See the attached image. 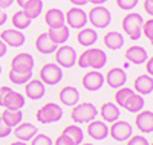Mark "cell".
Returning <instances> with one entry per match:
<instances>
[{
	"mask_svg": "<svg viewBox=\"0 0 153 145\" xmlns=\"http://www.w3.org/2000/svg\"><path fill=\"white\" fill-rule=\"evenodd\" d=\"M106 64H107L106 52L103 49H98V47L87 49L83 54H80V57H76V66H80L81 69L92 67L94 70H100Z\"/></svg>",
	"mask_w": 153,
	"mask_h": 145,
	"instance_id": "1",
	"label": "cell"
},
{
	"mask_svg": "<svg viewBox=\"0 0 153 145\" xmlns=\"http://www.w3.org/2000/svg\"><path fill=\"white\" fill-rule=\"evenodd\" d=\"M98 116V110L92 102H78L72 107L71 118L75 124H89Z\"/></svg>",
	"mask_w": 153,
	"mask_h": 145,
	"instance_id": "2",
	"label": "cell"
},
{
	"mask_svg": "<svg viewBox=\"0 0 153 145\" xmlns=\"http://www.w3.org/2000/svg\"><path fill=\"white\" fill-rule=\"evenodd\" d=\"M143 23H144V18L141 17V14L132 12V14H126V17L121 21V26H123L124 34L129 37L130 40L135 41V40H139V38H141Z\"/></svg>",
	"mask_w": 153,
	"mask_h": 145,
	"instance_id": "3",
	"label": "cell"
},
{
	"mask_svg": "<svg viewBox=\"0 0 153 145\" xmlns=\"http://www.w3.org/2000/svg\"><path fill=\"white\" fill-rule=\"evenodd\" d=\"M61 118H63V109H61V105H58L55 102H46L35 113V119L45 125L55 124V122L61 121Z\"/></svg>",
	"mask_w": 153,
	"mask_h": 145,
	"instance_id": "4",
	"label": "cell"
},
{
	"mask_svg": "<svg viewBox=\"0 0 153 145\" xmlns=\"http://www.w3.org/2000/svg\"><path fill=\"white\" fill-rule=\"evenodd\" d=\"M87 21H91L97 29H104L112 23V14L106 6L97 5L91 9V12H87Z\"/></svg>",
	"mask_w": 153,
	"mask_h": 145,
	"instance_id": "5",
	"label": "cell"
},
{
	"mask_svg": "<svg viewBox=\"0 0 153 145\" xmlns=\"http://www.w3.org/2000/svg\"><path fill=\"white\" fill-rule=\"evenodd\" d=\"M40 80L45 86H55L63 80V69L57 63H46L40 69Z\"/></svg>",
	"mask_w": 153,
	"mask_h": 145,
	"instance_id": "6",
	"label": "cell"
},
{
	"mask_svg": "<svg viewBox=\"0 0 153 145\" xmlns=\"http://www.w3.org/2000/svg\"><path fill=\"white\" fill-rule=\"evenodd\" d=\"M54 54H55V63L61 69H71L76 64V57L78 55H76V52L72 46L60 44Z\"/></svg>",
	"mask_w": 153,
	"mask_h": 145,
	"instance_id": "7",
	"label": "cell"
},
{
	"mask_svg": "<svg viewBox=\"0 0 153 145\" xmlns=\"http://www.w3.org/2000/svg\"><path fill=\"white\" fill-rule=\"evenodd\" d=\"M65 20L69 28L72 29H83L87 24V12L81 6H72L65 14Z\"/></svg>",
	"mask_w": 153,
	"mask_h": 145,
	"instance_id": "8",
	"label": "cell"
},
{
	"mask_svg": "<svg viewBox=\"0 0 153 145\" xmlns=\"http://www.w3.org/2000/svg\"><path fill=\"white\" fill-rule=\"evenodd\" d=\"M34 57L28 52H20L11 60V70L20 73H32L34 70Z\"/></svg>",
	"mask_w": 153,
	"mask_h": 145,
	"instance_id": "9",
	"label": "cell"
},
{
	"mask_svg": "<svg viewBox=\"0 0 153 145\" xmlns=\"http://www.w3.org/2000/svg\"><path fill=\"white\" fill-rule=\"evenodd\" d=\"M109 135L117 142H127L133 136V127L127 121H115L109 128Z\"/></svg>",
	"mask_w": 153,
	"mask_h": 145,
	"instance_id": "10",
	"label": "cell"
},
{
	"mask_svg": "<svg viewBox=\"0 0 153 145\" xmlns=\"http://www.w3.org/2000/svg\"><path fill=\"white\" fill-rule=\"evenodd\" d=\"M0 40L9 47H22L25 43H26V37H25V34L22 31H19L16 28H9V29L2 31Z\"/></svg>",
	"mask_w": 153,
	"mask_h": 145,
	"instance_id": "11",
	"label": "cell"
},
{
	"mask_svg": "<svg viewBox=\"0 0 153 145\" xmlns=\"http://www.w3.org/2000/svg\"><path fill=\"white\" fill-rule=\"evenodd\" d=\"M81 84L89 92H97V90H100L101 87L104 86V75L101 73L100 70H94L92 69L91 72L84 73L83 80H81Z\"/></svg>",
	"mask_w": 153,
	"mask_h": 145,
	"instance_id": "12",
	"label": "cell"
},
{
	"mask_svg": "<svg viewBox=\"0 0 153 145\" xmlns=\"http://www.w3.org/2000/svg\"><path fill=\"white\" fill-rule=\"evenodd\" d=\"M104 83H106L109 87H112V89L117 90V89L126 86V83H127V73H126V70L121 69V67H113V69H110V70L106 73Z\"/></svg>",
	"mask_w": 153,
	"mask_h": 145,
	"instance_id": "13",
	"label": "cell"
},
{
	"mask_svg": "<svg viewBox=\"0 0 153 145\" xmlns=\"http://www.w3.org/2000/svg\"><path fill=\"white\" fill-rule=\"evenodd\" d=\"M135 125L144 135L153 133V112L152 110H141L139 113H136Z\"/></svg>",
	"mask_w": 153,
	"mask_h": 145,
	"instance_id": "14",
	"label": "cell"
},
{
	"mask_svg": "<svg viewBox=\"0 0 153 145\" xmlns=\"http://www.w3.org/2000/svg\"><path fill=\"white\" fill-rule=\"evenodd\" d=\"M46 93V86L40 81V80H31L25 84V96L32 99V101H38L42 99Z\"/></svg>",
	"mask_w": 153,
	"mask_h": 145,
	"instance_id": "15",
	"label": "cell"
},
{
	"mask_svg": "<svg viewBox=\"0 0 153 145\" xmlns=\"http://www.w3.org/2000/svg\"><path fill=\"white\" fill-rule=\"evenodd\" d=\"M58 99L63 105H66V107H74V105H76L80 102V92L74 86H66L60 90Z\"/></svg>",
	"mask_w": 153,
	"mask_h": 145,
	"instance_id": "16",
	"label": "cell"
},
{
	"mask_svg": "<svg viewBox=\"0 0 153 145\" xmlns=\"http://www.w3.org/2000/svg\"><path fill=\"white\" fill-rule=\"evenodd\" d=\"M87 135L94 141H104L109 136V127L104 121H91L87 124Z\"/></svg>",
	"mask_w": 153,
	"mask_h": 145,
	"instance_id": "17",
	"label": "cell"
},
{
	"mask_svg": "<svg viewBox=\"0 0 153 145\" xmlns=\"http://www.w3.org/2000/svg\"><path fill=\"white\" fill-rule=\"evenodd\" d=\"M124 57L129 63H133V64H144L149 58V54L147 50L143 47V46H130L124 50Z\"/></svg>",
	"mask_w": 153,
	"mask_h": 145,
	"instance_id": "18",
	"label": "cell"
},
{
	"mask_svg": "<svg viewBox=\"0 0 153 145\" xmlns=\"http://www.w3.org/2000/svg\"><path fill=\"white\" fill-rule=\"evenodd\" d=\"M37 133H38V128L31 122H20L17 127H14V136L19 141H23V142L32 141V138Z\"/></svg>",
	"mask_w": 153,
	"mask_h": 145,
	"instance_id": "19",
	"label": "cell"
},
{
	"mask_svg": "<svg viewBox=\"0 0 153 145\" xmlns=\"http://www.w3.org/2000/svg\"><path fill=\"white\" fill-rule=\"evenodd\" d=\"M133 90L139 95H150L153 92V76L150 75H138L133 81Z\"/></svg>",
	"mask_w": 153,
	"mask_h": 145,
	"instance_id": "20",
	"label": "cell"
},
{
	"mask_svg": "<svg viewBox=\"0 0 153 145\" xmlns=\"http://www.w3.org/2000/svg\"><path fill=\"white\" fill-rule=\"evenodd\" d=\"M57 47H58V44L51 40V37L48 35V32L40 34L37 37V40H35V49L40 52V54H43V55L54 54V52L57 50Z\"/></svg>",
	"mask_w": 153,
	"mask_h": 145,
	"instance_id": "21",
	"label": "cell"
},
{
	"mask_svg": "<svg viewBox=\"0 0 153 145\" xmlns=\"http://www.w3.org/2000/svg\"><path fill=\"white\" fill-rule=\"evenodd\" d=\"M101 115V118H103V121L104 122H115V121H118L120 119V107L115 102H104L103 105H101V109L98 112Z\"/></svg>",
	"mask_w": 153,
	"mask_h": 145,
	"instance_id": "22",
	"label": "cell"
},
{
	"mask_svg": "<svg viewBox=\"0 0 153 145\" xmlns=\"http://www.w3.org/2000/svg\"><path fill=\"white\" fill-rule=\"evenodd\" d=\"M103 41H104V46L110 50H120L124 47V43H126V38L121 32H117V31H109L104 38H103Z\"/></svg>",
	"mask_w": 153,
	"mask_h": 145,
	"instance_id": "23",
	"label": "cell"
},
{
	"mask_svg": "<svg viewBox=\"0 0 153 145\" xmlns=\"http://www.w3.org/2000/svg\"><path fill=\"white\" fill-rule=\"evenodd\" d=\"M45 23L49 26V28H58V26L66 24L65 20V12L58 8H51L46 11L45 14Z\"/></svg>",
	"mask_w": 153,
	"mask_h": 145,
	"instance_id": "24",
	"label": "cell"
},
{
	"mask_svg": "<svg viewBox=\"0 0 153 145\" xmlns=\"http://www.w3.org/2000/svg\"><path fill=\"white\" fill-rule=\"evenodd\" d=\"M76 41L84 47H91L92 44H95L98 41V34L92 28H83L76 34Z\"/></svg>",
	"mask_w": 153,
	"mask_h": 145,
	"instance_id": "25",
	"label": "cell"
},
{
	"mask_svg": "<svg viewBox=\"0 0 153 145\" xmlns=\"http://www.w3.org/2000/svg\"><path fill=\"white\" fill-rule=\"evenodd\" d=\"M26 104V99H25V95L19 93L16 90H11L6 99H5V109H9V110H22Z\"/></svg>",
	"mask_w": 153,
	"mask_h": 145,
	"instance_id": "26",
	"label": "cell"
},
{
	"mask_svg": "<svg viewBox=\"0 0 153 145\" xmlns=\"http://www.w3.org/2000/svg\"><path fill=\"white\" fill-rule=\"evenodd\" d=\"M48 35L51 37V40L54 43H57L58 46L65 44L69 38V26L63 24V26H58V28H49Z\"/></svg>",
	"mask_w": 153,
	"mask_h": 145,
	"instance_id": "27",
	"label": "cell"
},
{
	"mask_svg": "<svg viewBox=\"0 0 153 145\" xmlns=\"http://www.w3.org/2000/svg\"><path fill=\"white\" fill-rule=\"evenodd\" d=\"M61 135H65L68 139H71L74 142V145H80L83 144V139H84V133H83V130L80 125H76V124H72V125H68L63 128V133Z\"/></svg>",
	"mask_w": 153,
	"mask_h": 145,
	"instance_id": "28",
	"label": "cell"
},
{
	"mask_svg": "<svg viewBox=\"0 0 153 145\" xmlns=\"http://www.w3.org/2000/svg\"><path fill=\"white\" fill-rule=\"evenodd\" d=\"M144 105H146L144 96L135 92V93L129 98V101L126 102L124 109H126L127 112H129V113H139V112H141V110L144 109Z\"/></svg>",
	"mask_w": 153,
	"mask_h": 145,
	"instance_id": "29",
	"label": "cell"
},
{
	"mask_svg": "<svg viewBox=\"0 0 153 145\" xmlns=\"http://www.w3.org/2000/svg\"><path fill=\"white\" fill-rule=\"evenodd\" d=\"M2 118H3V121L11 128H14L20 122H23V112L22 110H9V109H5V112L2 113Z\"/></svg>",
	"mask_w": 153,
	"mask_h": 145,
	"instance_id": "30",
	"label": "cell"
},
{
	"mask_svg": "<svg viewBox=\"0 0 153 145\" xmlns=\"http://www.w3.org/2000/svg\"><path fill=\"white\" fill-rule=\"evenodd\" d=\"M11 21H12V26H14L16 29H19V31H23V29L29 28L32 20L28 17V14H25V11H23V9H20V11H17L16 14L12 16Z\"/></svg>",
	"mask_w": 153,
	"mask_h": 145,
	"instance_id": "31",
	"label": "cell"
},
{
	"mask_svg": "<svg viewBox=\"0 0 153 145\" xmlns=\"http://www.w3.org/2000/svg\"><path fill=\"white\" fill-rule=\"evenodd\" d=\"M23 11L25 14H28V17L31 20L40 17L42 11H43V2L42 0H29V2L23 6Z\"/></svg>",
	"mask_w": 153,
	"mask_h": 145,
	"instance_id": "32",
	"label": "cell"
},
{
	"mask_svg": "<svg viewBox=\"0 0 153 145\" xmlns=\"http://www.w3.org/2000/svg\"><path fill=\"white\" fill-rule=\"evenodd\" d=\"M135 93V90L130 89V87H120L117 89V93H115V104L118 105V107H124L126 102L129 101V98Z\"/></svg>",
	"mask_w": 153,
	"mask_h": 145,
	"instance_id": "33",
	"label": "cell"
},
{
	"mask_svg": "<svg viewBox=\"0 0 153 145\" xmlns=\"http://www.w3.org/2000/svg\"><path fill=\"white\" fill-rule=\"evenodd\" d=\"M8 78L12 84H17V86H25L31 78H32V73H20V72H14V70H9L8 73Z\"/></svg>",
	"mask_w": 153,
	"mask_h": 145,
	"instance_id": "34",
	"label": "cell"
},
{
	"mask_svg": "<svg viewBox=\"0 0 153 145\" xmlns=\"http://www.w3.org/2000/svg\"><path fill=\"white\" fill-rule=\"evenodd\" d=\"M31 145H54V141L51 139L48 135H40V133H37V135L32 138Z\"/></svg>",
	"mask_w": 153,
	"mask_h": 145,
	"instance_id": "35",
	"label": "cell"
},
{
	"mask_svg": "<svg viewBox=\"0 0 153 145\" xmlns=\"http://www.w3.org/2000/svg\"><path fill=\"white\" fill-rule=\"evenodd\" d=\"M139 0H117V6L123 11H132L133 8H136Z\"/></svg>",
	"mask_w": 153,
	"mask_h": 145,
	"instance_id": "36",
	"label": "cell"
},
{
	"mask_svg": "<svg viewBox=\"0 0 153 145\" xmlns=\"http://www.w3.org/2000/svg\"><path fill=\"white\" fill-rule=\"evenodd\" d=\"M141 31H143V34L149 38V40H152L153 38V18H150V20L143 23V29Z\"/></svg>",
	"mask_w": 153,
	"mask_h": 145,
	"instance_id": "37",
	"label": "cell"
},
{
	"mask_svg": "<svg viewBox=\"0 0 153 145\" xmlns=\"http://www.w3.org/2000/svg\"><path fill=\"white\" fill-rule=\"evenodd\" d=\"M127 145H150V142L147 141L146 136H132L129 141H127Z\"/></svg>",
	"mask_w": 153,
	"mask_h": 145,
	"instance_id": "38",
	"label": "cell"
},
{
	"mask_svg": "<svg viewBox=\"0 0 153 145\" xmlns=\"http://www.w3.org/2000/svg\"><path fill=\"white\" fill-rule=\"evenodd\" d=\"M12 133V128L3 121V118L0 116V139L2 138H8Z\"/></svg>",
	"mask_w": 153,
	"mask_h": 145,
	"instance_id": "39",
	"label": "cell"
},
{
	"mask_svg": "<svg viewBox=\"0 0 153 145\" xmlns=\"http://www.w3.org/2000/svg\"><path fill=\"white\" fill-rule=\"evenodd\" d=\"M11 90H12L11 87L0 86V107H3V105H5V99H6V96H8V93Z\"/></svg>",
	"mask_w": 153,
	"mask_h": 145,
	"instance_id": "40",
	"label": "cell"
},
{
	"mask_svg": "<svg viewBox=\"0 0 153 145\" xmlns=\"http://www.w3.org/2000/svg\"><path fill=\"white\" fill-rule=\"evenodd\" d=\"M54 145H74V142H72L71 139H68L65 135H60V136L55 139Z\"/></svg>",
	"mask_w": 153,
	"mask_h": 145,
	"instance_id": "41",
	"label": "cell"
},
{
	"mask_svg": "<svg viewBox=\"0 0 153 145\" xmlns=\"http://www.w3.org/2000/svg\"><path fill=\"white\" fill-rule=\"evenodd\" d=\"M146 70H147V75L153 76V57L147 58V61H146Z\"/></svg>",
	"mask_w": 153,
	"mask_h": 145,
	"instance_id": "42",
	"label": "cell"
},
{
	"mask_svg": "<svg viewBox=\"0 0 153 145\" xmlns=\"http://www.w3.org/2000/svg\"><path fill=\"white\" fill-rule=\"evenodd\" d=\"M144 11L147 12L149 16L153 17V2H150V0H144Z\"/></svg>",
	"mask_w": 153,
	"mask_h": 145,
	"instance_id": "43",
	"label": "cell"
},
{
	"mask_svg": "<svg viewBox=\"0 0 153 145\" xmlns=\"http://www.w3.org/2000/svg\"><path fill=\"white\" fill-rule=\"evenodd\" d=\"M6 20H8V16H6V12L0 8V26H3L5 23H6Z\"/></svg>",
	"mask_w": 153,
	"mask_h": 145,
	"instance_id": "44",
	"label": "cell"
},
{
	"mask_svg": "<svg viewBox=\"0 0 153 145\" xmlns=\"http://www.w3.org/2000/svg\"><path fill=\"white\" fill-rule=\"evenodd\" d=\"M12 3H14V0H0V8H2V9L9 8Z\"/></svg>",
	"mask_w": 153,
	"mask_h": 145,
	"instance_id": "45",
	"label": "cell"
},
{
	"mask_svg": "<svg viewBox=\"0 0 153 145\" xmlns=\"http://www.w3.org/2000/svg\"><path fill=\"white\" fill-rule=\"evenodd\" d=\"M6 50H8V46H6L2 40H0V58L6 55Z\"/></svg>",
	"mask_w": 153,
	"mask_h": 145,
	"instance_id": "46",
	"label": "cell"
},
{
	"mask_svg": "<svg viewBox=\"0 0 153 145\" xmlns=\"http://www.w3.org/2000/svg\"><path fill=\"white\" fill-rule=\"evenodd\" d=\"M69 2L74 5V6H84L87 3V0H69Z\"/></svg>",
	"mask_w": 153,
	"mask_h": 145,
	"instance_id": "47",
	"label": "cell"
},
{
	"mask_svg": "<svg viewBox=\"0 0 153 145\" xmlns=\"http://www.w3.org/2000/svg\"><path fill=\"white\" fill-rule=\"evenodd\" d=\"M107 2V0H87V3H92V5H104Z\"/></svg>",
	"mask_w": 153,
	"mask_h": 145,
	"instance_id": "48",
	"label": "cell"
},
{
	"mask_svg": "<svg viewBox=\"0 0 153 145\" xmlns=\"http://www.w3.org/2000/svg\"><path fill=\"white\" fill-rule=\"evenodd\" d=\"M28 2H29V0H16V3H17V5H19V6L22 8V9H23V6L26 5Z\"/></svg>",
	"mask_w": 153,
	"mask_h": 145,
	"instance_id": "49",
	"label": "cell"
},
{
	"mask_svg": "<svg viewBox=\"0 0 153 145\" xmlns=\"http://www.w3.org/2000/svg\"><path fill=\"white\" fill-rule=\"evenodd\" d=\"M9 145H28V144L23 142V141H16V142H12V144H9Z\"/></svg>",
	"mask_w": 153,
	"mask_h": 145,
	"instance_id": "50",
	"label": "cell"
},
{
	"mask_svg": "<svg viewBox=\"0 0 153 145\" xmlns=\"http://www.w3.org/2000/svg\"><path fill=\"white\" fill-rule=\"evenodd\" d=\"M149 41H150V44H152V46H153V38H152V40H149Z\"/></svg>",
	"mask_w": 153,
	"mask_h": 145,
	"instance_id": "51",
	"label": "cell"
},
{
	"mask_svg": "<svg viewBox=\"0 0 153 145\" xmlns=\"http://www.w3.org/2000/svg\"><path fill=\"white\" fill-rule=\"evenodd\" d=\"M80 145H94V144H80Z\"/></svg>",
	"mask_w": 153,
	"mask_h": 145,
	"instance_id": "52",
	"label": "cell"
},
{
	"mask_svg": "<svg viewBox=\"0 0 153 145\" xmlns=\"http://www.w3.org/2000/svg\"><path fill=\"white\" fill-rule=\"evenodd\" d=\"M0 75H2V66H0Z\"/></svg>",
	"mask_w": 153,
	"mask_h": 145,
	"instance_id": "53",
	"label": "cell"
},
{
	"mask_svg": "<svg viewBox=\"0 0 153 145\" xmlns=\"http://www.w3.org/2000/svg\"><path fill=\"white\" fill-rule=\"evenodd\" d=\"M150 145H153V142H152V144H150Z\"/></svg>",
	"mask_w": 153,
	"mask_h": 145,
	"instance_id": "54",
	"label": "cell"
},
{
	"mask_svg": "<svg viewBox=\"0 0 153 145\" xmlns=\"http://www.w3.org/2000/svg\"><path fill=\"white\" fill-rule=\"evenodd\" d=\"M150 2H153V0H150Z\"/></svg>",
	"mask_w": 153,
	"mask_h": 145,
	"instance_id": "55",
	"label": "cell"
}]
</instances>
